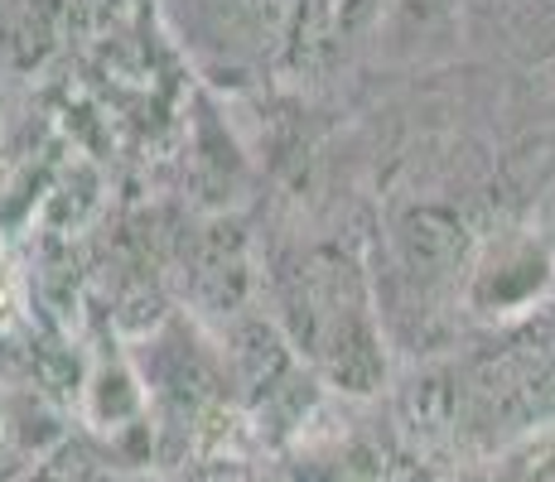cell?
Wrapping results in <instances>:
<instances>
[{
	"label": "cell",
	"instance_id": "cell-1",
	"mask_svg": "<svg viewBox=\"0 0 555 482\" xmlns=\"http://www.w3.org/2000/svg\"><path fill=\"white\" fill-rule=\"evenodd\" d=\"M551 281H555V261L546 246L512 242L474 275V309L478 314H517V309L537 304L551 289Z\"/></svg>",
	"mask_w": 555,
	"mask_h": 482
},
{
	"label": "cell",
	"instance_id": "cell-2",
	"mask_svg": "<svg viewBox=\"0 0 555 482\" xmlns=\"http://www.w3.org/2000/svg\"><path fill=\"white\" fill-rule=\"evenodd\" d=\"M15 314H20V281H15V271L0 261V324H10Z\"/></svg>",
	"mask_w": 555,
	"mask_h": 482
}]
</instances>
